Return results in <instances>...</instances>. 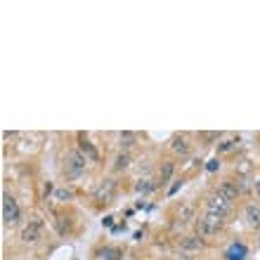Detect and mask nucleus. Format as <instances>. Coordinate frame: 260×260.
<instances>
[{"label":"nucleus","instance_id":"obj_1","mask_svg":"<svg viewBox=\"0 0 260 260\" xmlns=\"http://www.w3.org/2000/svg\"><path fill=\"white\" fill-rule=\"evenodd\" d=\"M85 164H88V159H85V156L81 154V149L69 151L67 159H64V165H62V173H64V178H67V180L81 178L83 173H85Z\"/></svg>","mask_w":260,"mask_h":260},{"label":"nucleus","instance_id":"obj_2","mask_svg":"<svg viewBox=\"0 0 260 260\" xmlns=\"http://www.w3.org/2000/svg\"><path fill=\"white\" fill-rule=\"evenodd\" d=\"M222 227H225V218H222V215H215V213H206L204 218L196 220V234H199L201 239L218 234Z\"/></svg>","mask_w":260,"mask_h":260},{"label":"nucleus","instance_id":"obj_3","mask_svg":"<svg viewBox=\"0 0 260 260\" xmlns=\"http://www.w3.org/2000/svg\"><path fill=\"white\" fill-rule=\"evenodd\" d=\"M206 213H215V215L227 218V215L232 213V201H227V199H225V196H220L218 192L211 194V196L206 199Z\"/></svg>","mask_w":260,"mask_h":260},{"label":"nucleus","instance_id":"obj_4","mask_svg":"<svg viewBox=\"0 0 260 260\" xmlns=\"http://www.w3.org/2000/svg\"><path fill=\"white\" fill-rule=\"evenodd\" d=\"M19 206L14 201L12 194H2V222L5 225H17L19 222Z\"/></svg>","mask_w":260,"mask_h":260},{"label":"nucleus","instance_id":"obj_5","mask_svg":"<svg viewBox=\"0 0 260 260\" xmlns=\"http://www.w3.org/2000/svg\"><path fill=\"white\" fill-rule=\"evenodd\" d=\"M114 194H116V182L111 178H107V180H102L99 187L95 189V201H99V204H109L111 199H114Z\"/></svg>","mask_w":260,"mask_h":260},{"label":"nucleus","instance_id":"obj_6","mask_svg":"<svg viewBox=\"0 0 260 260\" xmlns=\"http://www.w3.org/2000/svg\"><path fill=\"white\" fill-rule=\"evenodd\" d=\"M43 234V222L38 218L36 220H28V225L22 230V241L24 244H36L38 239H41Z\"/></svg>","mask_w":260,"mask_h":260},{"label":"nucleus","instance_id":"obj_7","mask_svg":"<svg viewBox=\"0 0 260 260\" xmlns=\"http://www.w3.org/2000/svg\"><path fill=\"white\" fill-rule=\"evenodd\" d=\"M239 192H241V187L234 182V180H222L218 185V194L220 196H225L227 201H234L236 196H239Z\"/></svg>","mask_w":260,"mask_h":260},{"label":"nucleus","instance_id":"obj_8","mask_svg":"<svg viewBox=\"0 0 260 260\" xmlns=\"http://www.w3.org/2000/svg\"><path fill=\"white\" fill-rule=\"evenodd\" d=\"M78 144H81V154L88 159V161H93V164H97L99 161V151L88 142V137L83 135V133H78Z\"/></svg>","mask_w":260,"mask_h":260},{"label":"nucleus","instance_id":"obj_9","mask_svg":"<svg viewBox=\"0 0 260 260\" xmlns=\"http://www.w3.org/2000/svg\"><path fill=\"white\" fill-rule=\"evenodd\" d=\"M246 256H248V248H246V244H241V241L230 244L227 251H225V258L227 260H246Z\"/></svg>","mask_w":260,"mask_h":260},{"label":"nucleus","instance_id":"obj_10","mask_svg":"<svg viewBox=\"0 0 260 260\" xmlns=\"http://www.w3.org/2000/svg\"><path fill=\"white\" fill-rule=\"evenodd\" d=\"M123 258V251L116 246H99L95 251V260H121Z\"/></svg>","mask_w":260,"mask_h":260},{"label":"nucleus","instance_id":"obj_11","mask_svg":"<svg viewBox=\"0 0 260 260\" xmlns=\"http://www.w3.org/2000/svg\"><path fill=\"white\" fill-rule=\"evenodd\" d=\"M244 218H246V225L251 230H260V208L256 204H248L244 208Z\"/></svg>","mask_w":260,"mask_h":260},{"label":"nucleus","instance_id":"obj_12","mask_svg":"<svg viewBox=\"0 0 260 260\" xmlns=\"http://www.w3.org/2000/svg\"><path fill=\"white\" fill-rule=\"evenodd\" d=\"M170 149L180 154V156H187L189 154V142H187V137L185 135H173L170 137Z\"/></svg>","mask_w":260,"mask_h":260},{"label":"nucleus","instance_id":"obj_13","mask_svg":"<svg viewBox=\"0 0 260 260\" xmlns=\"http://www.w3.org/2000/svg\"><path fill=\"white\" fill-rule=\"evenodd\" d=\"M206 244H204V239L199 236V234H192V236H185L182 241H180V248L182 251H201Z\"/></svg>","mask_w":260,"mask_h":260},{"label":"nucleus","instance_id":"obj_14","mask_svg":"<svg viewBox=\"0 0 260 260\" xmlns=\"http://www.w3.org/2000/svg\"><path fill=\"white\" fill-rule=\"evenodd\" d=\"M130 161H133V159H130V154H128V151H121V154L116 156V161H114V170H116V173L128 170V168H130Z\"/></svg>","mask_w":260,"mask_h":260},{"label":"nucleus","instance_id":"obj_15","mask_svg":"<svg viewBox=\"0 0 260 260\" xmlns=\"http://www.w3.org/2000/svg\"><path fill=\"white\" fill-rule=\"evenodd\" d=\"M173 170H175V164H173V161H164V164H161V170H159V180H161V182H168L170 175H173Z\"/></svg>","mask_w":260,"mask_h":260},{"label":"nucleus","instance_id":"obj_16","mask_svg":"<svg viewBox=\"0 0 260 260\" xmlns=\"http://www.w3.org/2000/svg\"><path fill=\"white\" fill-rule=\"evenodd\" d=\"M156 189V185L151 182V180H137L135 182V192L137 194H149Z\"/></svg>","mask_w":260,"mask_h":260},{"label":"nucleus","instance_id":"obj_17","mask_svg":"<svg viewBox=\"0 0 260 260\" xmlns=\"http://www.w3.org/2000/svg\"><path fill=\"white\" fill-rule=\"evenodd\" d=\"M178 218L182 220V222H189V220H194V206H180L178 208Z\"/></svg>","mask_w":260,"mask_h":260},{"label":"nucleus","instance_id":"obj_18","mask_svg":"<svg viewBox=\"0 0 260 260\" xmlns=\"http://www.w3.org/2000/svg\"><path fill=\"white\" fill-rule=\"evenodd\" d=\"M239 144V137H232V140H225L218 144V154H225V151H232L234 147Z\"/></svg>","mask_w":260,"mask_h":260},{"label":"nucleus","instance_id":"obj_19","mask_svg":"<svg viewBox=\"0 0 260 260\" xmlns=\"http://www.w3.org/2000/svg\"><path fill=\"white\" fill-rule=\"evenodd\" d=\"M135 144V135L133 133H121V149H128V147H133Z\"/></svg>","mask_w":260,"mask_h":260},{"label":"nucleus","instance_id":"obj_20","mask_svg":"<svg viewBox=\"0 0 260 260\" xmlns=\"http://www.w3.org/2000/svg\"><path fill=\"white\" fill-rule=\"evenodd\" d=\"M69 230H71V222H69V218H64V215H62V218H57V232L67 234Z\"/></svg>","mask_w":260,"mask_h":260},{"label":"nucleus","instance_id":"obj_21","mask_svg":"<svg viewBox=\"0 0 260 260\" xmlns=\"http://www.w3.org/2000/svg\"><path fill=\"white\" fill-rule=\"evenodd\" d=\"M55 199L57 201H69V199H71V192H69V189H57Z\"/></svg>","mask_w":260,"mask_h":260},{"label":"nucleus","instance_id":"obj_22","mask_svg":"<svg viewBox=\"0 0 260 260\" xmlns=\"http://www.w3.org/2000/svg\"><path fill=\"white\" fill-rule=\"evenodd\" d=\"M206 168H208V170H211V173H213V170H218V168H220V161H218V159H211V161H208V165H206Z\"/></svg>","mask_w":260,"mask_h":260},{"label":"nucleus","instance_id":"obj_23","mask_svg":"<svg viewBox=\"0 0 260 260\" xmlns=\"http://www.w3.org/2000/svg\"><path fill=\"white\" fill-rule=\"evenodd\" d=\"M201 137L208 140V142H213V140H218V137H220V133H201Z\"/></svg>","mask_w":260,"mask_h":260},{"label":"nucleus","instance_id":"obj_24","mask_svg":"<svg viewBox=\"0 0 260 260\" xmlns=\"http://www.w3.org/2000/svg\"><path fill=\"white\" fill-rule=\"evenodd\" d=\"M180 187H182V180H180V182H175V185H173V187H170V192H168V194H170V196H173V194L178 192Z\"/></svg>","mask_w":260,"mask_h":260},{"label":"nucleus","instance_id":"obj_25","mask_svg":"<svg viewBox=\"0 0 260 260\" xmlns=\"http://www.w3.org/2000/svg\"><path fill=\"white\" fill-rule=\"evenodd\" d=\"M178 260H194V258H192V256H187V253H182V256H180Z\"/></svg>","mask_w":260,"mask_h":260},{"label":"nucleus","instance_id":"obj_26","mask_svg":"<svg viewBox=\"0 0 260 260\" xmlns=\"http://www.w3.org/2000/svg\"><path fill=\"white\" fill-rule=\"evenodd\" d=\"M256 194H260V180L256 182Z\"/></svg>","mask_w":260,"mask_h":260}]
</instances>
